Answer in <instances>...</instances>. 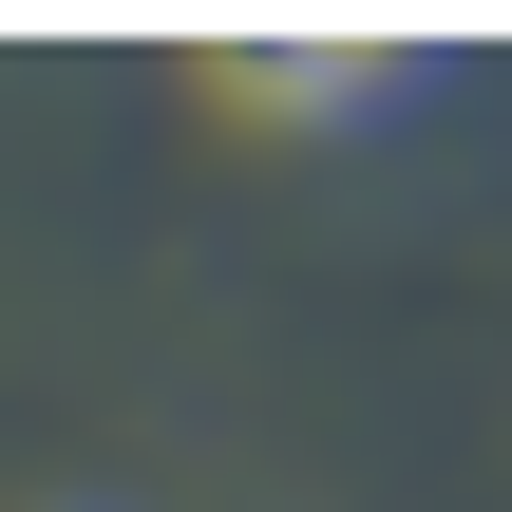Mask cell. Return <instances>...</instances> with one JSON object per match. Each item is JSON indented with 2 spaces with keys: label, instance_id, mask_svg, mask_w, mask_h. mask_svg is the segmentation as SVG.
I'll return each instance as SVG.
<instances>
[{
  "label": "cell",
  "instance_id": "6da1fadb",
  "mask_svg": "<svg viewBox=\"0 0 512 512\" xmlns=\"http://www.w3.org/2000/svg\"><path fill=\"white\" fill-rule=\"evenodd\" d=\"M209 95L228 114H399V95H437V57L418 38H228Z\"/></svg>",
  "mask_w": 512,
  "mask_h": 512
}]
</instances>
